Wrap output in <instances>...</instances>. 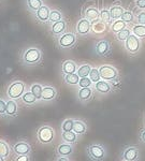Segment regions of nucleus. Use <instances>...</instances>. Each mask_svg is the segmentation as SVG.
I'll use <instances>...</instances> for the list:
<instances>
[{
	"label": "nucleus",
	"instance_id": "f257e3e1",
	"mask_svg": "<svg viewBox=\"0 0 145 161\" xmlns=\"http://www.w3.org/2000/svg\"><path fill=\"white\" fill-rule=\"evenodd\" d=\"M42 51L36 46L25 48L20 54V62L25 67H35L41 64L42 61Z\"/></svg>",
	"mask_w": 145,
	"mask_h": 161
},
{
	"label": "nucleus",
	"instance_id": "f03ea898",
	"mask_svg": "<svg viewBox=\"0 0 145 161\" xmlns=\"http://www.w3.org/2000/svg\"><path fill=\"white\" fill-rule=\"evenodd\" d=\"M85 152L90 161H104L108 156V149L101 143H92L87 145Z\"/></svg>",
	"mask_w": 145,
	"mask_h": 161
},
{
	"label": "nucleus",
	"instance_id": "7ed1b4c3",
	"mask_svg": "<svg viewBox=\"0 0 145 161\" xmlns=\"http://www.w3.org/2000/svg\"><path fill=\"white\" fill-rule=\"evenodd\" d=\"M36 136H37V140L40 144L51 145L55 141L56 132L54 130L53 127L48 126V125H43V126L38 128Z\"/></svg>",
	"mask_w": 145,
	"mask_h": 161
},
{
	"label": "nucleus",
	"instance_id": "20e7f679",
	"mask_svg": "<svg viewBox=\"0 0 145 161\" xmlns=\"http://www.w3.org/2000/svg\"><path fill=\"white\" fill-rule=\"evenodd\" d=\"M98 69H99L100 72L101 80H107V82L110 83H116L120 80V71L112 64H102Z\"/></svg>",
	"mask_w": 145,
	"mask_h": 161
},
{
	"label": "nucleus",
	"instance_id": "39448f33",
	"mask_svg": "<svg viewBox=\"0 0 145 161\" xmlns=\"http://www.w3.org/2000/svg\"><path fill=\"white\" fill-rule=\"evenodd\" d=\"M27 90V86L22 80H14L9 85L7 89V96L9 99L12 100H20L22 96Z\"/></svg>",
	"mask_w": 145,
	"mask_h": 161
},
{
	"label": "nucleus",
	"instance_id": "423d86ee",
	"mask_svg": "<svg viewBox=\"0 0 145 161\" xmlns=\"http://www.w3.org/2000/svg\"><path fill=\"white\" fill-rule=\"evenodd\" d=\"M123 44H124V47H125L126 52L130 56H137L142 48L141 39L138 38L136 35H133V33L129 36V38L127 39Z\"/></svg>",
	"mask_w": 145,
	"mask_h": 161
},
{
	"label": "nucleus",
	"instance_id": "0eeeda50",
	"mask_svg": "<svg viewBox=\"0 0 145 161\" xmlns=\"http://www.w3.org/2000/svg\"><path fill=\"white\" fill-rule=\"evenodd\" d=\"M74 32H64L60 37L57 38V45L60 50H69L76 44L77 37Z\"/></svg>",
	"mask_w": 145,
	"mask_h": 161
},
{
	"label": "nucleus",
	"instance_id": "6e6552de",
	"mask_svg": "<svg viewBox=\"0 0 145 161\" xmlns=\"http://www.w3.org/2000/svg\"><path fill=\"white\" fill-rule=\"evenodd\" d=\"M95 54L99 57H107L112 52V45H111L110 41L107 39H101L98 42H96L94 46Z\"/></svg>",
	"mask_w": 145,
	"mask_h": 161
},
{
	"label": "nucleus",
	"instance_id": "1a4fd4ad",
	"mask_svg": "<svg viewBox=\"0 0 145 161\" xmlns=\"http://www.w3.org/2000/svg\"><path fill=\"white\" fill-rule=\"evenodd\" d=\"M121 159L125 161H140V150L137 146L128 145L121 150Z\"/></svg>",
	"mask_w": 145,
	"mask_h": 161
},
{
	"label": "nucleus",
	"instance_id": "9d476101",
	"mask_svg": "<svg viewBox=\"0 0 145 161\" xmlns=\"http://www.w3.org/2000/svg\"><path fill=\"white\" fill-rule=\"evenodd\" d=\"M92 32V22L82 17L75 26V33L80 37H86Z\"/></svg>",
	"mask_w": 145,
	"mask_h": 161
},
{
	"label": "nucleus",
	"instance_id": "9b49d317",
	"mask_svg": "<svg viewBox=\"0 0 145 161\" xmlns=\"http://www.w3.org/2000/svg\"><path fill=\"white\" fill-rule=\"evenodd\" d=\"M92 87H94V89H95V92L99 93V95H102V96L110 95L114 90L113 83L107 82V80H100L99 82L95 83Z\"/></svg>",
	"mask_w": 145,
	"mask_h": 161
},
{
	"label": "nucleus",
	"instance_id": "f8f14e48",
	"mask_svg": "<svg viewBox=\"0 0 145 161\" xmlns=\"http://www.w3.org/2000/svg\"><path fill=\"white\" fill-rule=\"evenodd\" d=\"M12 153L15 156L20 155H30L31 154V145L26 141H19L11 147Z\"/></svg>",
	"mask_w": 145,
	"mask_h": 161
},
{
	"label": "nucleus",
	"instance_id": "ddd939ff",
	"mask_svg": "<svg viewBox=\"0 0 145 161\" xmlns=\"http://www.w3.org/2000/svg\"><path fill=\"white\" fill-rule=\"evenodd\" d=\"M95 93L94 87H84V88H79L76 92L77 100L81 103H87L92 99Z\"/></svg>",
	"mask_w": 145,
	"mask_h": 161
},
{
	"label": "nucleus",
	"instance_id": "4468645a",
	"mask_svg": "<svg viewBox=\"0 0 145 161\" xmlns=\"http://www.w3.org/2000/svg\"><path fill=\"white\" fill-rule=\"evenodd\" d=\"M50 14H51L50 7L43 4L37 12L33 13V16H35V19H37L39 23H41V24H46V23H48V19H50Z\"/></svg>",
	"mask_w": 145,
	"mask_h": 161
},
{
	"label": "nucleus",
	"instance_id": "2eb2a0df",
	"mask_svg": "<svg viewBox=\"0 0 145 161\" xmlns=\"http://www.w3.org/2000/svg\"><path fill=\"white\" fill-rule=\"evenodd\" d=\"M66 30H67V22L64 19L51 24L50 31H51L52 36H54V37H56V38L60 37L61 35L67 32Z\"/></svg>",
	"mask_w": 145,
	"mask_h": 161
},
{
	"label": "nucleus",
	"instance_id": "dca6fc26",
	"mask_svg": "<svg viewBox=\"0 0 145 161\" xmlns=\"http://www.w3.org/2000/svg\"><path fill=\"white\" fill-rule=\"evenodd\" d=\"M57 98V89L52 85H45L43 86V92H42V99L41 101L43 102H52Z\"/></svg>",
	"mask_w": 145,
	"mask_h": 161
},
{
	"label": "nucleus",
	"instance_id": "f3484780",
	"mask_svg": "<svg viewBox=\"0 0 145 161\" xmlns=\"http://www.w3.org/2000/svg\"><path fill=\"white\" fill-rule=\"evenodd\" d=\"M74 146L69 143H61L56 147V155L60 156V157H69L73 154Z\"/></svg>",
	"mask_w": 145,
	"mask_h": 161
},
{
	"label": "nucleus",
	"instance_id": "a211bd4d",
	"mask_svg": "<svg viewBox=\"0 0 145 161\" xmlns=\"http://www.w3.org/2000/svg\"><path fill=\"white\" fill-rule=\"evenodd\" d=\"M99 14H100V10L98 9L97 7L90 6L84 10V12H83V17L92 23V22H95V20L99 19Z\"/></svg>",
	"mask_w": 145,
	"mask_h": 161
},
{
	"label": "nucleus",
	"instance_id": "6ab92c4d",
	"mask_svg": "<svg viewBox=\"0 0 145 161\" xmlns=\"http://www.w3.org/2000/svg\"><path fill=\"white\" fill-rule=\"evenodd\" d=\"M77 64H75V61L68 59V60H64L61 64V73L63 75L64 74H72V73H76L77 71Z\"/></svg>",
	"mask_w": 145,
	"mask_h": 161
},
{
	"label": "nucleus",
	"instance_id": "aec40b11",
	"mask_svg": "<svg viewBox=\"0 0 145 161\" xmlns=\"http://www.w3.org/2000/svg\"><path fill=\"white\" fill-rule=\"evenodd\" d=\"M19 115V105L16 103V100L9 99L7 101V110L6 116L7 117H16Z\"/></svg>",
	"mask_w": 145,
	"mask_h": 161
},
{
	"label": "nucleus",
	"instance_id": "412c9836",
	"mask_svg": "<svg viewBox=\"0 0 145 161\" xmlns=\"http://www.w3.org/2000/svg\"><path fill=\"white\" fill-rule=\"evenodd\" d=\"M20 100L26 106H33L39 102V100L36 98V96L30 90H26V92L22 96V98Z\"/></svg>",
	"mask_w": 145,
	"mask_h": 161
},
{
	"label": "nucleus",
	"instance_id": "4be33fe9",
	"mask_svg": "<svg viewBox=\"0 0 145 161\" xmlns=\"http://www.w3.org/2000/svg\"><path fill=\"white\" fill-rule=\"evenodd\" d=\"M109 10H110V13H111L112 22L113 20H116V19H120L121 15H123L124 11H125V9L123 8V6L120 3H114L113 6H111V8Z\"/></svg>",
	"mask_w": 145,
	"mask_h": 161
},
{
	"label": "nucleus",
	"instance_id": "5701e85b",
	"mask_svg": "<svg viewBox=\"0 0 145 161\" xmlns=\"http://www.w3.org/2000/svg\"><path fill=\"white\" fill-rule=\"evenodd\" d=\"M79 136L74 131H61V139L64 143L74 145L79 141Z\"/></svg>",
	"mask_w": 145,
	"mask_h": 161
},
{
	"label": "nucleus",
	"instance_id": "b1692460",
	"mask_svg": "<svg viewBox=\"0 0 145 161\" xmlns=\"http://www.w3.org/2000/svg\"><path fill=\"white\" fill-rule=\"evenodd\" d=\"M108 24L103 23L102 20L97 19L95 22L92 23V32L96 33V35H101V33H104L108 30Z\"/></svg>",
	"mask_w": 145,
	"mask_h": 161
},
{
	"label": "nucleus",
	"instance_id": "393cba45",
	"mask_svg": "<svg viewBox=\"0 0 145 161\" xmlns=\"http://www.w3.org/2000/svg\"><path fill=\"white\" fill-rule=\"evenodd\" d=\"M127 27H128V25H127L121 19L113 20V22L110 24V30H111V32H112L113 35H116V33L120 32L121 30H124Z\"/></svg>",
	"mask_w": 145,
	"mask_h": 161
},
{
	"label": "nucleus",
	"instance_id": "a878e982",
	"mask_svg": "<svg viewBox=\"0 0 145 161\" xmlns=\"http://www.w3.org/2000/svg\"><path fill=\"white\" fill-rule=\"evenodd\" d=\"M87 125L85 124V121L81 120V119H74L73 124V130L77 136H84L87 132Z\"/></svg>",
	"mask_w": 145,
	"mask_h": 161
},
{
	"label": "nucleus",
	"instance_id": "bb28decb",
	"mask_svg": "<svg viewBox=\"0 0 145 161\" xmlns=\"http://www.w3.org/2000/svg\"><path fill=\"white\" fill-rule=\"evenodd\" d=\"M43 4V0H26V7L32 14L37 12Z\"/></svg>",
	"mask_w": 145,
	"mask_h": 161
},
{
	"label": "nucleus",
	"instance_id": "cd10ccee",
	"mask_svg": "<svg viewBox=\"0 0 145 161\" xmlns=\"http://www.w3.org/2000/svg\"><path fill=\"white\" fill-rule=\"evenodd\" d=\"M81 77L77 75V73L72 74H64V82L69 86H79V82Z\"/></svg>",
	"mask_w": 145,
	"mask_h": 161
},
{
	"label": "nucleus",
	"instance_id": "c85d7f7f",
	"mask_svg": "<svg viewBox=\"0 0 145 161\" xmlns=\"http://www.w3.org/2000/svg\"><path fill=\"white\" fill-rule=\"evenodd\" d=\"M121 19L126 23L128 26H133L136 22V17H134V13L131 10H125L121 15Z\"/></svg>",
	"mask_w": 145,
	"mask_h": 161
},
{
	"label": "nucleus",
	"instance_id": "c756f323",
	"mask_svg": "<svg viewBox=\"0 0 145 161\" xmlns=\"http://www.w3.org/2000/svg\"><path fill=\"white\" fill-rule=\"evenodd\" d=\"M130 35H132L131 28L130 27H127L124 30H121L120 32H118V33H116V35H114V37H115V39L118 41V42L124 43L127 40V39L129 38V36H130Z\"/></svg>",
	"mask_w": 145,
	"mask_h": 161
},
{
	"label": "nucleus",
	"instance_id": "7c9ffc66",
	"mask_svg": "<svg viewBox=\"0 0 145 161\" xmlns=\"http://www.w3.org/2000/svg\"><path fill=\"white\" fill-rule=\"evenodd\" d=\"M29 90L33 93V95L36 96V98H37L39 101H41V99H42L43 85L39 84V83H33L32 85H30Z\"/></svg>",
	"mask_w": 145,
	"mask_h": 161
},
{
	"label": "nucleus",
	"instance_id": "2f4dec72",
	"mask_svg": "<svg viewBox=\"0 0 145 161\" xmlns=\"http://www.w3.org/2000/svg\"><path fill=\"white\" fill-rule=\"evenodd\" d=\"M11 152H12L11 146L6 141L0 140V156L3 158H8L11 155Z\"/></svg>",
	"mask_w": 145,
	"mask_h": 161
},
{
	"label": "nucleus",
	"instance_id": "473e14b6",
	"mask_svg": "<svg viewBox=\"0 0 145 161\" xmlns=\"http://www.w3.org/2000/svg\"><path fill=\"white\" fill-rule=\"evenodd\" d=\"M92 67L90 66V64H83L77 68L76 73L80 77H87V76H89V73H90V71H92Z\"/></svg>",
	"mask_w": 145,
	"mask_h": 161
},
{
	"label": "nucleus",
	"instance_id": "72a5a7b5",
	"mask_svg": "<svg viewBox=\"0 0 145 161\" xmlns=\"http://www.w3.org/2000/svg\"><path fill=\"white\" fill-rule=\"evenodd\" d=\"M131 31H132L133 35H136L138 38L145 39V25L134 24L132 27H131Z\"/></svg>",
	"mask_w": 145,
	"mask_h": 161
},
{
	"label": "nucleus",
	"instance_id": "f704fd0d",
	"mask_svg": "<svg viewBox=\"0 0 145 161\" xmlns=\"http://www.w3.org/2000/svg\"><path fill=\"white\" fill-rule=\"evenodd\" d=\"M64 19V14L61 13V11L57 9H53L51 10V14H50V19H48V23L50 24H53V23L59 22V20Z\"/></svg>",
	"mask_w": 145,
	"mask_h": 161
},
{
	"label": "nucleus",
	"instance_id": "c9c22d12",
	"mask_svg": "<svg viewBox=\"0 0 145 161\" xmlns=\"http://www.w3.org/2000/svg\"><path fill=\"white\" fill-rule=\"evenodd\" d=\"M99 19L102 20L103 23L108 24L110 26V24L112 23V19H111V13L109 9H101L100 10V14H99Z\"/></svg>",
	"mask_w": 145,
	"mask_h": 161
},
{
	"label": "nucleus",
	"instance_id": "e433bc0d",
	"mask_svg": "<svg viewBox=\"0 0 145 161\" xmlns=\"http://www.w3.org/2000/svg\"><path fill=\"white\" fill-rule=\"evenodd\" d=\"M73 124L74 119L73 118H67L61 123V131H72L73 130Z\"/></svg>",
	"mask_w": 145,
	"mask_h": 161
},
{
	"label": "nucleus",
	"instance_id": "4c0bfd02",
	"mask_svg": "<svg viewBox=\"0 0 145 161\" xmlns=\"http://www.w3.org/2000/svg\"><path fill=\"white\" fill-rule=\"evenodd\" d=\"M89 79L92 80V82L94 83H97L99 82L101 80V76H100V72H99V69L98 68H92V71H90L89 73Z\"/></svg>",
	"mask_w": 145,
	"mask_h": 161
},
{
	"label": "nucleus",
	"instance_id": "58836bf2",
	"mask_svg": "<svg viewBox=\"0 0 145 161\" xmlns=\"http://www.w3.org/2000/svg\"><path fill=\"white\" fill-rule=\"evenodd\" d=\"M134 17H136V24L145 25V11L144 10H139V12L134 14Z\"/></svg>",
	"mask_w": 145,
	"mask_h": 161
},
{
	"label": "nucleus",
	"instance_id": "ea45409f",
	"mask_svg": "<svg viewBox=\"0 0 145 161\" xmlns=\"http://www.w3.org/2000/svg\"><path fill=\"white\" fill-rule=\"evenodd\" d=\"M94 83L92 82V80L89 79V76L87 77H81L79 82V87L80 88H84V87H92L94 86Z\"/></svg>",
	"mask_w": 145,
	"mask_h": 161
},
{
	"label": "nucleus",
	"instance_id": "a19ab883",
	"mask_svg": "<svg viewBox=\"0 0 145 161\" xmlns=\"http://www.w3.org/2000/svg\"><path fill=\"white\" fill-rule=\"evenodd\" d=\"M7 110V101L3 99H0V116H6Z\"/></svg>",
	"mask_w": 145,
	"mask_h": 161
},
{
	"label": "nucleus",
	"instance_id": "79ce46f5",
	"mask_svg": "<svg viewBox=\"0 0 145 161\" xmlns=\"http://www.w3.org/2000/svg\"><path fill=\"white\" fill-rule=\"evenodd\" d=\"M13 161H31V159H30V155H20L15 156Z\"/></svg>",
	"mask_w": 145,
	"mask_h": 161
},
{
	"label": "nucleus",
	"instance_id": "37998d69",
	"mask_svg": "<svg viewBox=\"0 0 145 161\" xmlns=\"http://www.w3.org/2000/svg\"><path fill=\"white\" fill-rule=\"evenodd\" d=\"M134 4H136L137 9L144 10L145 11V0H136V1H134Z\"/></svg>",
	"mask_w": 145,
	"mask_h": 161
},
{
	"label": "nucleus",
	"instance_id": "c03bdc74",
	"mask_svg": "<svg viewBox=\"0 0 145 161\" xmlns=\"http://www.w3.org/2000/svg\"><path fill=\"white\" fill-rule=\"evenodd\" d=\"M139 140H140V142H141V143L145 144V129H142V130L140 131Z\"/></svg>",
	"mask_w": 145,
	"mask_h": 161
},
{
	"label": "nucleus",
	"instance_id": "a18cd8bd",
	"mask_svg": "<svg viewBox=\"0 0 145 161\" xmlns=\"http://www.w3.org/2000/svg\"><path fill=\"white\" fill-rule=\"evenodd\" d=\"M55 161H69L68 157H60V156H57Z\"/></svg>",
	"mask_w": 145,
	"mask_h": 161
},
{
	"label": "nucleus",
	"instance_id": "49530a36",
	"mask_svg": "<svg viewBox=\"0 0 145 161\" xmlns=\"http://www.w3.org/2000/svg\"><path fill=\"white\" fill-rule=\"evenodd\" d=\"M0 161H6V158H3V157H1V156H0Z\"/></svg>",
	"mask_w": 145,
	"mask_h": 161
},
{
	"label": "nucleus",
	"instance_id": "de8ad7c7",
	"mask_svg": "<svg viewBox=\"0 0 145 161\" xmlns=\"http://www.w3.org/2000/svg\"><path fill=\"white\" fill-rule=\"evenodd\" d=\"M144 124H145V115H144Z\"/></svg>",
	"mask_w": 145,
	"mask_h": 161
}]
</instances>
